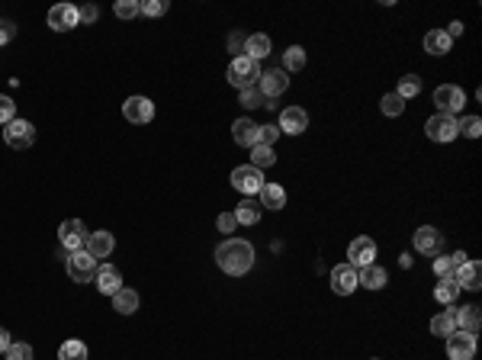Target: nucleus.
I'll return each mask as SVG.
<instances>
[{"label": "nucleus", "instance_id": "obj_1", "mask_svg": "<svg viewBox=\"0 0 482 360\" xmlns=\"http://www.w3.org/2000/svg\"><path fill=\"white\" fill-rule=\"evenodd\" d=\"M216 261L229 277H241V274H248L251 264H254V248H251V242H245V238H229V242H222L216 248Z\"/></svg>", "mask_w": 482, "mask_h": 360}, {"label": "nucleus", "instance_id": "obj_2", "mask_svg": "<svg viewBox=\"0 0 482 360\" xmlns=\"http://www.w3.org/2000/svg\"><path fill=\"white\" fill-rule=\"evenodd\" d=\"M229 84L231 87H238V90H248V87H258V81H260V64L254 62V58H248V55H238V58H231V64H229Z\"/></svg>", "mask_w": 482, "mask_h": 360}, {"label": "nucleus", "instance_id": "obj_3", "mask_svg": "<svg viewBox=\"0 0 482 360\" xmlns=\"http://www.w3.org/2000/svg\"><path fill=\"white\" fill-rule=\"evenodd\" d=\"M64 267H68V277L74 280V283H91V280L97 277V261H93L87 251H71V254L64 257Z\"/></svg>", "mask_w": 482, "mask_h": 360}, {"label": "nucleus", "instance_id": "obj_4", "mask_svg": "<svg viewBox=\"0 0 482 360\" xmlns=\"http://www.w3.org/2000/svg\"><path fill=\"white\" fill-rule=\"evenodd\" d=\"M4 142H7L13 152H26L35 142V125L26 123V119H13V123L4 125Z\"/></svg>", "mask_w": 482, "mask_h": 360}, {"label": "nucleus", "instance_id": "obj_5", "mask_svg": "<svg viewBox=\"0 0 482 360\" xmlns=\"http://www.w3.org/2000/svg\"><path fill=\"white\" fill-rule=\"evenodd\" d=\"M434 103H437V113H444V116H454V113L463 110V103H466V94H463L457 84H440V87L434 90Z\"/></svg>", "mask_w": 482, "mask_h": 360}, {"label": "nucleus", "instance_id": "obj_6", "mask_svg": "<svg viewBox=\"0 0 482 360\" xmlns=\"http://www.w3.org/2000/svg\"><path fill=\"white\" fill-rule=\"evenodd\" d=\"M58 242H62V248L68 251H84L87 244V229L81 219H64L62 225H58Z\"/></svg>", "mask_w": 482, "mask_h": 360}, {"label": "nucleus", "instance_id": "obj_7", "mask_svg": "<svg viewBox=\"0 0 482 360\" xmlns=\"http://www.w3.org/2000/svg\"><path fill=\"white\" fill-rule=\"evenodd\" d=\"M425 132L431 142H454L460 132H457V119L454 116H444V113H434L431 119L425 123Z\"/></svg>", "mask_w": 482, "mask_h": 360}, {"label": "nucleus", "instance_id": "obj_8", "mask_svg": "<svg viewBox=\"0 0 482 360\" xmlns=\"http://www.w3.org/2000/svg\"><path fill=\"white\" fill-rule=\"evenodd\" d=\"M231 187L241 190V193H260V187H264V174H260L254 164H241V167L231 171Z\"/></svg>", "mask_w": 482, "mask_h": 360}, {"label": "nucleus", "instance_id": "obj_9", "mask_svg": "<svg viewBox=\"0 0 482 360\" xmlns=\"http://www.w3.org/2000/svg\"><path fill=\"white\" fill-rule=\"evenodd\" d=\"M260 94H264V100H277L283 90L289 87V77L283 74V68H273V71H260Z\"/></svg>", "mask_w": 482, "mask_h": 360}, {"label": "nucleus", "instance_id": "obj_10", "mask_svg": "<svg viewBox=\"0 0 482 360\" xmlns=\"http://www.w3.org/2000/svg\"><path fill=\"white\" fill-rule=\"evenodd\" d=\"M473 354H476V334H466V332L447 334V357L450 360H473Z\"/></svg>", "mask_w": 482, "mask_h": 360}, {"label": "nucleus", "instance_id": "obj_11", "mask_svg": "<svg viewBox=\"0 0 482 360\" xmlns=\"http://www.w3.org/2000/svg\"><path fill=\"white\" fill-rule=\"evenodd\" d=\"M122 116H126L129 123L145 125V123H151L154 119V103L148 97H129L126 103H122Z\"/></svg>", "mask_w": 482, "mask_h": 360}, {"label": "nucleus", "instance_id": "obj_12", "mask_svg": "<svg viewBox=\"0 0 482 360\" xmlns=\"http://www.w3.org/2000/svg\"><path fill=\"white\" fill-rule=\"evenodd\" d=\"M280 132H287V135H299V132L309 129V113L302 106H287V110L280 113Z\"/></svg>", "mask_w": 482, "mask_h": 360}, {"label": "nucleus", "instance_id": "obj_13", "mask_svg": "<svg viewBox=\"0 0 482 360\" xmlns=\"http://www.w3.org/2000/svg\"><path fill=\"white\" fill-rule=\"evenodd\" d=\"M350 257V267H370L373 257H377V242L373 238H354L348 248Z\"/></svg>", "mask_w": 482, "mask_h": 360}, {"label": "nucleus", "instance_id": "obj_14", "mask_svg": "<svg viewBox=\"0 0 482 360\" xmlns=\"http://www.w3.org/2000/svg\"><path fill=\"white\" fill-rule=\"evenodd\" d=\"M331 290H335L338 296H350V293L357 290V267L338 264V267L331 270Z\"/></svg>", "mask_w": 482, "mask_h": 360}, {"label": "nucleus", "instance_id": "obj_15", "mask_svg": "<svg viewBox=\"0 0 482 360\" xmlns=\"http://www.w3.org/2000/svg\"><path fill=\"white\" fill-rule=\"evenodd\" d=\"M440 248H444V235L434 225H421L415 232V251H421V254H440Z\"/></svg>", "mask_w": 482, "mask_h": 360}, {"label": "nucleus", "instance_id": "obj_16", "mask_svg": "<svg viewBox=\"0 0 482 360\" xmlns=\"http://www.w3.org/2000/svg\"><path fill=\"white\" fill-rule=\"evenodd\" d=\"M77 7H71V4H58V7L49 10V26L55 29V33H68V29L77 26Z\"/></svg>", "mask_w": 482, "mask_h": 360}, {"label": "nucleus", "instance_id": "obj_17", "mask_svg": "<svg viewBox=\"0 0 482 360\" xmlns=\"http://www.w3.org/2000/svg\"><path fill=\"white\" fill-rule=\"evenodd\" d=\"M454 280L460 290H479L482 286V267L476 261H463L460 267L454 270Z\"/></svg>", "mask_w": 482, "mask_h": 360}, {"label": "nucleus", "instance_id": "obj_18", "mask_svg": "<svg viewBox=\"0 0 482 360\" xmlns=\"http://www.w3.org/2000/svg\"><path fill=\"white\" fill-rule=\"evenodd\" d=\"M113 248H116V238H113L110 232H91V235H87V244H84V251L93 257V261H97V257H110Z\"/></svg>", "mask_w": 482, "mask_h": 360}, {"label": "nucleus", "instance_id": "obj_19", "mask_svg": "<svg viewBox=\"0 0 482 360\" xmlns=\"http://www.w3.org/2000/svg\"><path fill=\"white\" fill-rule=\"evenodd\" d=\"M482 325V315H479V305H463V309L454 312V328L457 332H466V334H476Z\"/></svg>", "mask_w": 482, "mask_h": 360}, {"label": "nucleus", "instance_id": "obj_20", "mask_svg": "<svg viewBox=\"0 0 482 360\" xmlns=\"http://www.w3.org/2000/svg\"><path fill=\"white\" fill-rule=\"evenodd\" d=\"M231 139L238 142L241 148H254L258 145V123H251V119H235L231 123Z\"/></svg>", "mask_w": 482, "mask_h": 360}, {"label": "nucleus", "instance_id": "obj_21", "mask_svg": "<svg viewBox=\"0 0 482 360\" xmlns=\"http://www.w3.org/2000/svg\"><path fill=\"white\" fill-rule=\"evenodd\" d=\"M97 290L103 293V296H113L116 290H122V277H119V270L113 267V264H103V267H97Z\"/></svg>", "mask_w": 482, "mask_h": 360}, {"label": "nucleus", "instance_id": "obj_22", "mask_svg": "<svg viewBox=\"0 0 482 360\" xmlns=\"http://www.w3.org/2000/svg\"><path fill=\"white\" fill-rule=\"evenodd\" d=\"M357 283L367 286V290H383V286L389 283V277H386L383 267L370 264V267H360V274H357Z\"/></svg>", "mask_w": 482, "mask_h": 360}, {"label": "nucleus", "instance_id": "obj_23", "mask_svg": "<svg viewBox=\"0 0 482 360\" xmlns=\"http://www.w3.org/2000/svg\"><path fill=\"white\" fill-rule=\"evenodd\" d=\"M113 309H116L119 315H132V312L139 309V293L129 290V286L116 290V293H113Z\"/></svg>", "mask_w": 482, "mask_h": 360}, {"label": "nucleus", "instance_id": "obj_24", "mask_svg": "<svg viewBox=\"0 0 482 360\" xmlns=\"http://www.w3.org/2000/svg\"><path fill=\"white\" fill-rule=\"evenodd\" d=\"M245 55L254 58V62L267 58V55H270V35H264V33L248 35V39H245Z\"/></svg>", "mask_w": 482, "mask_h": 360}, {"label": "nucleus", "instance_id": "obj_25", "mask_svg": "<svg viewBox=\"0 0 482 360\" xmlns=\"http://www.w3.org/2000/svg\"><path fill=\"white\" fill-rule=\"evenodd\" d=\"M260 206H267V209H283L287 206V193H283V187H280V184H264V187H260Z\"/></svg>", "mask_w": 482, "mask_h": 360}, {"label": "nucleus", "instance_id": "obj_26", "mask_svg": "<svg viewBox=\"0 0 482 360\" xmlns=\"http://www.w3.org/2000/svg\"><path fill=\"white\" fill-rule=\"evenodd\" d=\"M425 52H431V55H447L450 52V35L444 33V29H431V33L425 35Z\"/></svg>", "mask_w": 482, "mask_h": 360}, {"label": "nucleus", "instance_id": "obj_27", "mask_svg": "<svg viewBox=\"0 0 482 360\" xmlns=\"http://www.w3.org/2000/svg\"><path fill=\"white\" fill-rule=\"evenodd\" d=\"M235 219H238V225H258V219H260L258 203H254V200H241L235 206Z\"/></svg>", "mask_w": 482, "mask_h": 360}, {"label": "nucleus", "instance_id": "obj_28", "mask_svg": "<svg viewBox=\"0 0 482 360\" xmlns=\"http://www.w3.org/2000/svg\"><path fill=\"white\" fill-rule=\"evenodd\" d=\"M457 296H460V286H457L454 277H444L437 286H434V299H437V303H444V305H450Z\"/></svg>", "mask_w": 482, "mask_h": 360}, {"label": "nucleus", "instance_id": "obj_29", "mask_svg": "<svg viewBox=\"0 0 482 360\" xmlns=\"http://www.w3.org/2000/svg\"><path fill=\"white\" fill-rule=\"evenodd\" d=\"M58 360H87V344L84 341H64L58 347Z\"/></svg>", "mask_w": 482, "mask_h": 360}, {"label": "nucleus", "instance_id": "obj_30", "mask_svg": "<svg viewBox=\"0 0 482 360\" xmlns=\"http://www.w3.org/2000/svg\"><path fill=\"white\" fill-rule=\"evenodd\" d=\"M431 332L440 334V338L454 334V332H457V328H454V312H437V315L431 319Z\"/></svg>", "mask_w": 482, "mask_h": 360}, {"label": "nucleus", "instance_id": "obj_31", "mask_svg": "<svg viewBox=\"0 0 482 360\" xmlns=\"http://www.w3.org/2000/svg\"><path fill=\"white\" fill-rule=\"evenodd\" d=\"M251 164L258 167V171H264V167L277 164V154H273V148H267V145H254L251 148Z\"/></svg>", "mask_w": 482, "mask_h": 360}, {"label": "nucleus", "instance_id": "obj_32", "mask_svg": "<svg viewBox=\"0 0 482 360\" xmlns=\"http://www.w3.org/2000/svg\"><path fill=\"white\" fill-rule=\"evenodd\" d=\"M396 94H398L402 100L418 97V94H421V77H418V74H406L402 81H398V90H396Z\"/></svg>", "mask_w": 482, "mask_h": 360}, {"label": "nucleus", "instance_id": "obj_33", "mask_svg": "<svg viewBox=\"0 0 482 360\" xmlns=\"http://www.w3.org/2000/svg\"><path fill=\"white\" fill-rule=\"evenodd\" d=\"M457 132H463L466 139H479V135H482V119H479V116H463V119H457Z\"/></svg>", "mask_w": 482, "mask_h": 360}, {"label": "nucleus", "instance_id": "obj_34", "mask_svg": "<svg viewBox=\"0 0 482 360\" xmlns=\"http://www.w3.org/2000/svg\"><path fill=\"white\" fill-rule=\"evenodd\" d=\"M379 110H383L386 116H402V110H406V100L398 97V94H386V97L379 100Z\"/></svg>", "mask_w": 482, "mask_h": 360}, {"label": "nucleus", "instance_id": "obj_35", "mask_svg": "<svg viewBox=\"0 0 482 360\" xmlns=\"http://www.w3.org/2000/svg\"><path fill=\"white\" fill-rule=\"evenodd\" d=\"M454 270H457L454 257H447V254H434V274H437L440 280H444V277H454Z\"/></svg>", "mask_w": 482, "mask_h": 360}, {"label": "nucleus", "instance_id": "obj_36", "mask_svg": "<svg viewBox=\"0 0 482 360\" xmlns=\"http://www.w3.org/2000/svg\"><path fill=\"white\" fill-rule=\"evenodd\" d=\"M113 10H116L119 20H132V16L142 13V4H135V0H119V4H116Z\"/></svg>", "mask_w": 482, "mask_h": 360}, {"label": "nucleus", "instance_id": "obj_37", "mask_svg": "<svg viewBox=\"0 0 482 360\" xmlns=\"http://www.w3.org/2000/svg\"><path fill=\"white\" fill-rule=\"evenodd\" d=\"M283 64H287V71H302V64H306V52H302L299 45L287 49V58H283Z\"/></svg>", "mask_w": 482, "mask_h": 360}, {"label": "nucleus", "instance_id": "obj_38", "mask_svg": "<svg viewBox=\"0 0 482 360\" xmlns=\"http://www.w3.org/2000/svg\"><path fill=\"white\" fill-rule=\"evenodd\" d=\"M267 100H264V94H260L258 87H248V90H241V106H248V110H254V106H264Z\"/></svg>", "mask_w": 482, "mask_h": 360}, {"label": "nucleus", "instance_id": "obj_39", "mask_svg": "<svg viewBox=\"0 0 482 360\" xmlns=\"http://www.w3.org/2000/svg\"><path fill=\"white\" fill-rule=\"evenodd\" d=\"M280 139V129L277 125H258V145L273 148V142Z\"/></svg>", "mask_w": 482, "mask_h": 360}, {"label": "nucleus", "instance_id": "obj_40", "mask_svg": "<svg viewBox=\"0 0 482 360\" xmlns=\"http://www.w3.org/2000/svg\"><path fill=\"white\" fill-rule=\"evenodd\" d=\"M7 360H33V347L23 344V341H13L7 347Z\"/></svg>", "mask_w": 482, "mask_h": 360}, {"label": "nucleus", "instance_id": "obj_41", "mask_svg": "<svg viewBox=\"0 0 482 360\" xmlns=\"http://www.w3.org/2000/svg\"><path fill=\"white\" fill-rule=\"evenodd\" d=\"M16 119V103L10 97H0V125H7Z\"/></svg>", "mask_w": 482, "mask_h": 360}, {"label": "nucleus", "instance_id": "obj_42", "mask_svg": "<svg viewBox=\"0 0 482 360\" xmlns=\"http://www.w3.org/2000/svg\"><path fill=\"white\" fill-rule=\"evenodd\" d=\"M216 225H219V232H225V235H231V232L238 229V219H235V213H222L216 219Z\"/></svg>", "mask_w": 482, "mask_h": 360}, {"label": "nucleus", "instance_id": "obj_43", "mask_svg": "<svg viewBox=\"0 0 482 360\" xmlns=\"http://www.w3.org/2000/svg\"><path fill=\"white\" fill-rule=\"evenodd\" d=\"M164 10H168V4H164V0H148V4H142V13H145V16H161Z\"/></svg>", "mask_w": 482, "mask_h": 360}, {"label": "nucleus", "instance_id": "obj_44", "mask_svg": "<svg viewBox=\"0 0 482 360\" xmlns=\"http://www.w3.org/2000/svg\"><path fill=\"white\" fill-rule=\"evenodd\" d=\"M97 16H100V10H97V7H91V4L77 10V20H81V23H97Z\"/></svg>", "mask_w": 482, "mask_h": 360}, {"label": "nucleus", "instance_id": "obj_45", "mask_svg": "<svg viewBox=\"0 0 482 360\" xmlns=\"http://www.w3.org/2000/svg\"><path fill=\"white\" fill-rule=\"evenodd\" d=\"M13 33H16V29H13V23H10V20L0 23V45H7V42L13 39Z\"/></svg>", "mask_w": 482, "mask_h": 360}, {"label": "nucleus", "instance_id": "obj_46", "mask_svg": "<svg viewBox=\"0 0 482 360\" xmlns=\"http://www.w3.org/2000/svg\"><path fill=\"white\" fill-rule=\"evenodd\" d=\"M229 52H238V55H245V39L241 35H229ZM235 55V58H238Z\"/></svg>", "mask_w": 482, "mask_h": 360}, {"label": "nucleus", "instance_id": "obj_47", "mask_svg": "<svg viewBox=\"0 0 482 360\" xmlns=\"http://www.w3.org/2000/svg\"><path fill=\"white\" fill-rule=\"evenodd\" d=\"M10 344H13V341H10V332L7 328H0V354H7Z\"/></svg>", "mask_w": 482, "mask_h": 360}, {"label": "nucleus", "instance_id": "obj_48", "mask_svg": "<svg viewBox=\"0 0 482 360\" xmlns=\"http://www.w3.org/2000/svg\"><path fill=\"white\" fill-rule=\"evenodd\" d=\"M447 35H450V42H454V39H457V35H463V23H460V20H457V23H450Z\"/></svg>", "mask_w": 482, "mask_h": 360}]
</instances>
